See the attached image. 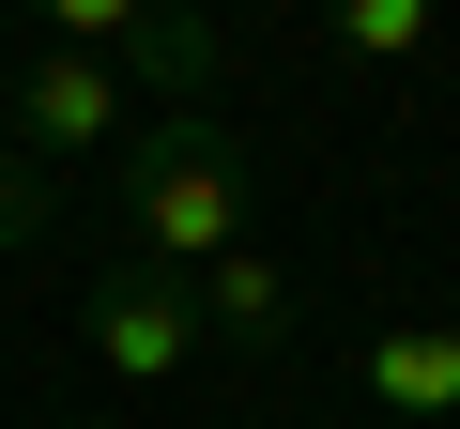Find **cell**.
Masks as SVG:
<instances>
[{
  "mask_svg": "<svg viewBox=\"0 0 460 429\" xmlns=\"http://www.w3.org/2000/svg\"><path fill=\"white\" fill-rule=\"evenodd\" d=\"M123 261H154V276H199V261H230L246 246V169H230L184 108H138V138H123Z\"/></svg>",
  "mask_w": 460,
  "mask_h": 429,
  "instance_id": "cell-1",
  "label": "cell"
},
{
  "mask_svg": "<svg viewBox=\"0 0 460 429\" xmlns=\"http://www.w3.org/2000/svg\"><path fill=\"white\" fill-rule=\"evenodd\" d=\"M184 292H199V337H215V353H292V337H307V292H292V276H277L261 246L199 261Z\"/></svg>",
  "mask_w": 460,
  "mask_h": 429,
  "instance_id": "cell-6",
  "label": "cell"
},
{
  "mask_svg": "<svg viewBox=\"0 0 460 429\" xmlns=\"http://www.w3.org/2000/svg\"><path fill=\"white\" fill-rule=\"evenodd\" d=\"M62 429H123V414H62Z\"/></svg>",
  "mask_w": 460,
  "mask_h": 429,
  "instance_id": "cell-9",
  "label": "cell"
},
{
  "mask_svg": "<svg viewBox=\"0 0 460 429\" xmlns=\"http://www.w3.org/2000/svg\"><path fill=\"white\" fill-rule=\"evenodd\" d=\"M77 337H93L108 383H184V368L215 353V337H199V292L154 276V261H108V276L77 292Z\"/></svg>",
  "mask_w": 460,
  "mask_h": 429,
  "instance_id": "cell-3",
  "label": "cell"
},
{
  "mask_svg": "<svg viewBox=\"0 0 460 429\" xmlns=\"http://www.w3.org/2000/svg\"><path fill=\"white\" fill-rule=\"evenodd\" d=\"M353 398L399 414V429H445V414H460V322H384V337L353 353Z\"/></svg>",
  "mask_w": 460,
  "mask_h": 429,
  "instance_id": "cell-5",
  "label": "cell"
},
{
  "mask_svg": "<svg viewBox=\"0 0 460 429\" xmlns=\"http://www.w3.org/2000/svg\"><path fill=\"white\" fill-rule=\"evenodd\" d=\"M47 47H93L138 108H184L230 77V31L215 16H138V0H47Z\"/></svg>",
  "mask_w": 460,
  "mask_h": 429,
  "instance_id": "cell-2",
  "label": "cell"
},
{
  "mask_svg": "<svg viewBox=\"0 0 460 429\" xmlns=\"http://www.w3.org/2000/svg\"><path fill=\"white\" fill-rule=\"evenodd\" d=\"M323 31H338V62H414V47L445 31V16H429V0H338Z\"/></svg>",
  "mask_w": 460,
  "mask_h": 429,
  "instance_id": "cell-7",
  "label": "cell"
},
{
  "mask_svg": "<svg viewBox=\"0 0 460 429\" xmlns=\"http://www.w3.org/2000/svg\"><path fill=\"white\" fill-rule=\"evenodd\" d=\"M31 231H47V169L0 138V246H31Z\"/></svg>",
  "mask_w": 460,
  "mask_h": 429,
  "instance_id": "cell-8",
  "label": "cell"
},
{
  "mask_svg": "<svg viewBox=\"0 0 460 429\" xmlns=\"http://www.w3.org/2000/svg\"><path fill=\"white\" fill-rule=\"evenodd\" d=\"M0 108H16V153L47 169V153H123L138 138V92L93 62V47H31L16 77H0Z\"/></svg>",
  "mask_w": 460,
  "mask_h": 429,
  "instance_id": "cell-4",
  "label": "cell"
}]
</instances>
